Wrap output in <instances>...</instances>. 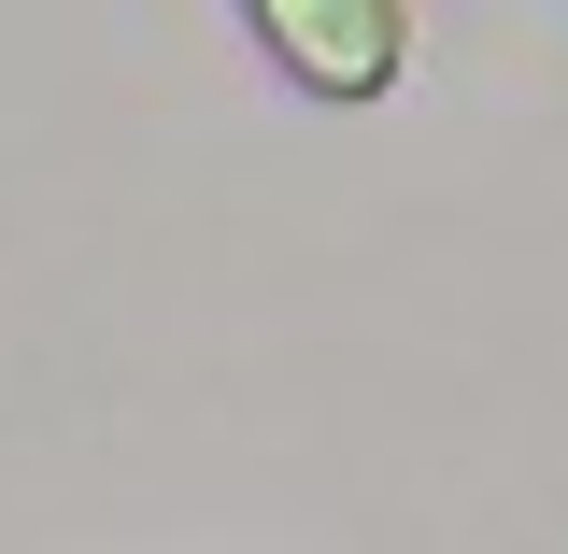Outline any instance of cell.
Segmentation results:
<instances>
[{
    "label": "cell",
    "mask_w": 568,
    "mask_h": 554,
    "mask_svg": "<svg viewBox=\"0 0 568 554\" xmlns=\"http://www.w3.org/2000/svg\"><path fill=\"white\" fill-rule=\"evenodd\" d=\"M242 29L271 43V71L327 114H369L413 71V0H242Z\"/></svg>",
    "instance_id": "obj_1"
}]
</instances>
